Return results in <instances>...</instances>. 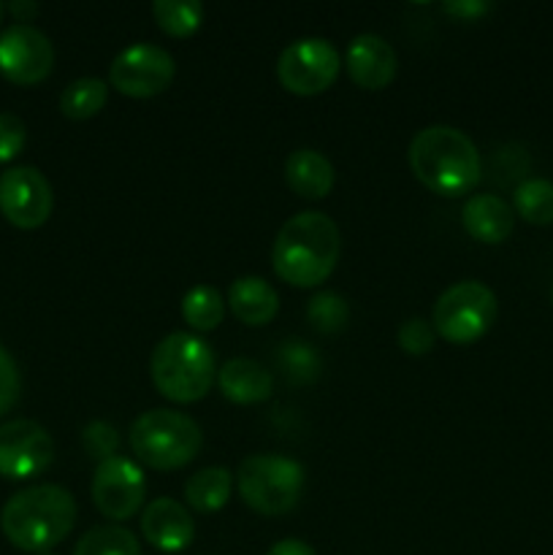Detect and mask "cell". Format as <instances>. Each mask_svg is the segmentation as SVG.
I'll return each instance as SVG.
<instances>
[{
  "label": "cell",
  "mask_w": 553,
  "mask_h": 555,
  "mask_svg": "<svg viewBox=\"0 0 553 555\" xmlns=\"http://www.w3.org/2000/svg\"><path fill=\"white\" fill-rule=\"evenodd\" d=\"M54 195L38 168L14 166L0 173V211L11 225L22 231L41 228L52 217Z\"/></svg>",
  "instance_id": "30bf717a"
},
{
  "label": "cell",
  "mask_w": 553,
  "mask_h": 555,
  "mask_svg": "<svg viewBox=\"0 0 553 555\" xmlns=\"http://www.w3.org/2000/svg\"><path fill=\"white\" fill-rule=\"evenodd\" d=\"M407 157L417 182L437 195H466L480 182V152L470 135L450 125L423 128Z\"/></svg>",
  "instance_id": "3957f363"
},
{
  "label": "cell",
  "mask_w": 553,
  "mask_h": 555,
  "mask_svg": "<svg viewBox=\"0 0 553 555\" xmlns=\"http://www.w3.org/2000/svg\"><path fill=\"white\" fill-rule=\"evenodd\" d=\"M41 555H52V553H41Z\"/></svg>",
  "instance_id": "d590c367"
},
{
  "label": "cell",
  "mask_w": 553,
  "mask_h": 555,
  "mask_svg": "<svg viewBox=\"0 0 553 555\" xmlns=\"http://www.w3.org/2000/svg\"><path fill=\"white\" fill-rule=\"evenodd\" d=\"M108 87L95 76H81L70 81L60 95V112L68 119H90L106 106Z\"/></svg>",
  "instance_id": "44dd1931"
},
{
  "label": "cell",
  "mask_w": 553,
  "mask_h": 555,
  "mask_svg": "<svg viewBox=\"0 0 553 555\" xmlns=\"http://www.w3.org/2000/svg\"><path fill=\"white\" fill-rule=\"evenodd\" d=\"M182 318L195 331H215L226 318V301L220 291L209 285H198L182 298Z\"/></svg>",
  "instance_id": "603a6c76"
},
{
  "label": "cell",
  "mask_w": 553,
  "mask_h": 555,
  "mask_svg": "<svg viewBox=\"0 0 553 555\" xmlns=\"http://www.w3.org/2000/svg\"><path fill=\"white\" fill-rule=\"evenodd\" d=\"M16 399H20V369L0 345V417L16 404Z\"/></svg>",
  "instance_id": "4dcf8cb0"
},
{
  "label": "cell",
  "mask_w": 553,
  "mask_h": 555,
  "mask_svg": "<svg viewBox=\"0 0 553 555\" xmlns=\"http://www.w3.org/2000/svg\"><path fill=\"white\" fill-rule=\"evenodd\" d=\"M54 461V442L36 421H9L0 426V475L5 480H30Z\"/></svg>",
  "instance_id": "7c38bea8"
},
{
  "label": "cell",
  "mask_w": 553,
  "mask_h": 555,
  "mask_svg": "<svg viewBox=\"0 0 553 555\" xmlns=\"http://www.w3.org/2000/svg\"><path fill=\"white\" fill-rule=\"evenodd\" d=\"M266 555H318V553H314L312 547L301 540H282V542H276V545H271Z\"/></svg>",
  "instance_id": "836d02e7"
},
{
  "label": "cell",
  "mask_w": 553,
  "mask_h": 555,
  "mask_svg": "<svg viewBox=\"0 0 553 555\" xmlns=\"http://www.w3.org/2000/svg\"><path fill=\"white\" fill-rule=\"evenodd\" d=\"M74 555H141V545L123 526H95L76 542Z\"/></svg>",
  "instance_id": "cb8c5ba5"
},
{
  "label": "cell",
  "mask_w": 553,
  "mask_h": 555,
  "mask_svg": "<svg viewBox=\"0 0 553 555\" xmlns=\"http://www.w3.org/2000/svg\"><path fill=\"white\" fill-rule=\"evenodd\" d=\"M497 320V296L483 282L466 280L448 287L434 304L432 325L450 345H472L491 331Z\"/></svg>",
  "instance_id": "52a82bcc"
},
{
  "label": "cell",
  "mask_w": 553,
  "mask_h": 555,
  "mask_svg": "<svg viewBox=\"0 0 553 555\" xmlns=\"http://www.w3.org/2000/svg\"><path fill=\"white\" fill-rule=\"evenodd\" d=\"M307 320L320 331V334H339L350 323V307L336 293H318L312 301L307 304Z\"/></svg>",
  "instance_id": "4316f807"
},
{
  "label": "cell",
  "mask_w": 553,
  "mask_h": 555,
  "mask_svg": "<svg viewBox=\"0 0 553 555\" xmlns=\"http://www.w3.org/2000/svg\"><path fill=\"white\" fill-rule=\"evenodd\" d=\"M345 68L361 90H385L396 79L399 60H396L394 47L383 36L363 33V36L352 38L347 47Z\"/></svg>",
  "instance_id": "5bb4252c"
},
{
  "label": "cell",
  "mask_w": 553,
  "mask_h": 555,
  "mask_svg": "<svg viewBox=\"0 0 553 555\" xmlns=\"http://www.w3.org/2000/svg\"><path fill=\"white\" fill-rule=\"evenodd\" d=\"M399 347L410 356H426L434 347V325H428V320L412 318L407 323H401L399 328Z\"/></svg>",
  "instance_id": "f1b7e54d"
},
{
  "label": "cell",
  "mask_w": 553,
  "mask_h": 555,
  "mask_svg": "<svg viewBox=\"0 0 553 555\" xmlns=\"http://www.w3.org/2000/svg\"><path fill=\"white\" fill-rule=\"evenodd\" d=\"M551 298H553V287H551Z\"/></svg>",
  "instance_id": "8d00e7d4"
},
{
  "label": "cell",
  "mask_w": 553,
  "mask_h": 555,
  "mask_svg": "<svg viewBox=\"0 0 553 555\" xmlns=\"http://www.w3.org/2000/svg\"><path fill=\"white\" fill-rule=\"evenodd\" d=\"M276 363L293 385L314 383L323 372V358L307 341H285L276 352Z\"/></svg>",
  "instance_id": "484cf974"
},
{
  "label": "cell",
  "mask_w": 553,
  "mask_h": 555,
  "mask_svg": "<svg viewBox=\"0 0 553 555\" xmlns=\"http://www.w3.org/2000/svg\"><path fill=\"white\" fill-rule=\"evenodd\" d=\"M3 14H5V5L0 3V20H3Z\"/></svg>",
  "instance_id": "e575fe53"
},
{
  "label": "cell",
  "mask_w": 553,
  "mask_h": 555,
  "mask_svg": "<svg viewBox=\"0 0 553 555\" xmlns=\"http://www.w3.org/2000/svg\"><path fill=\"white\" fill-rule=\"evenodd\" d=\"M54 68V47L38 27L11 25L0 33V74L22 87L38 85Z\"/></svg>",
  "instance_id": "4fadbf2b"
},
{
  "label": "cell",
  "mask_w": 553,
  "mask_h": 555,
  "mask_svg": "<svg viewBox=\"0 0 553 555\" xmlns=\"http://www.w3.org/2000/svg\"><path fill=\"white\" fill-rule=\"evenodd\" d=\"M177 65L163 47L133 43L108 65V85L128 98H155L173 81Z\"/></svg>",
  "instance_id": "9c48e42d"
},
{
  "label": "cell",
  "mask_w": 553,
  "mask_h": 555,
  "mask_svg": "<svg viewBox=\"0 0 553 555\" xmlns=\"http://www.w3.org/2000/svg\"><path fill=\"white\" fill-rule=\"evenodd\" d=\"M342 57L325 38H298L282 49L276 60V79L293 95H320L336 81Z\"/></svg>",
  "instance_id": "ba28073f"
},
{
  "label": "cell",
  "mask_w": 553,
  "mask_h": 555,
  "mask_svg": "<svg viewBox=\"0 0 553 555\" xmlns=\"http://www.w3.org/2000/svg\"><path fill=\"white\" fill-rule=\"evenodd\" d=\"M493 5L486 3V0H455V3H442L445 14H450L459 22H475L480 20L483 14H488Z\"/></svg>",
  "instance_id": "1f68e13d"
},
{
  "label": "cell",
  "mask_w": 553,
  "mask_h": 555,
  "mask_svg": "<svg viewBox=\"0 0 553 555\" xmlns=\"http://www.w3.org/2000/svg\"><path fill=\"white\" fill-rule=\"evenodd\" d=\"M239 496L258 515H287L304 491V466L285 455H249L236 469Z\"/></svg>",
  "instance_id": "8992f818"
},
{
  "label": "cell",
  "mask_w": 553,
  "mask_h": 555,
  "mask_svg": "<svg viewBox=\"0 0 553 555\" xmlns=\"http://www.w3.org/2000/svg\"><path fill=\"white\" fill-rule=\"evenodd\" d=\"M81 448H85L87 455L95 459L98 464L106 459H114L119 448V431L106 421L87 423L85 431H81Z\"/></svg>",
  "instance_id": "83f0119b"
},
{
  "label": "cell",
  "mask_w": 553,
  "mask_h": 555,
  "mask_svg": "<svg viewBox=\"0 0 553 555\" xmlns=\"http://www.w3.org/2000/svg\"><path fill=\"white\" fill-rule=\"evenodd\" d=\"M287 188L304 201H323L334 190V166L318 150L291 152L285 163Z\"/></svg>",
  "instance_id": "d6986e66"
},
{
  "label": "cell",
  "mask_w": 553,
  "mask_h": 555,
  "mask_svg": "<svg viewBox=\"0 0 553 555\" xmlns=\"http://www.w3.org/2000/svg\"><path fill=\"white\" fill-rule=\"evenodd\" d=\"M76 499L60 486H33L14 493L0 513L5 540L25 553H47L74 531Z\"/></svg>",
  "instance_id": "7a4b0ae2"
},
{
  "label": "cell",
  "mask_w": 553,
  "mask_h": 555,
  "mask_svg": "<svg viewBox=\"0 0 553 555\" xmlns=\"http://www.w3.org/2000/svg\"><path fill=\"white\" fill-rule=\"evenodd\" d=\"M339 255L342 236L336 222L323 211H301L293 215L276 233L271 266L287 285L318 287L334 274Z\"/></svg>",
  "instance_id": "6da1fadb"
},
{
  "label": "cell",
  "mask_w": 553,
  "mask_h": 555,
  "mask_svg": "<svg viewBox=\"0 0 553 555\" xmlns=\"http://www.w3.org/2000/svg\"><path fill=\"white\" fill-rule=\"evenodd\" d=\"M141 534L155 551L182 553L193 542L195 526L182 504L173 499H155L141 513Z\"/></svg>",
  "instance_id": "9a60e30c"
},
{
  "label": "cell",
  "mask_w": 553,
  "mask_h": 555,
  "mask_svg": "<svg viewBox=\"0 0 553 555\" xmlns=\"http://www.w3.org/2000/svg\"><path fill=\"white\" fill-rule=\"evenodd\" d=\"M515 211L531 225L553 222V182L548 179H526L515 188Z\"/></svg>",
  "instance_id": "d4e9b609"
},
{
  "label": "cell",
  "mask_w": 553,
  "mask_h": 555,
  "mask_svg": "<svg viewBox=\"0 0 553 555\" xmlns=\"http://www.w3.org/2000/svg\"><path fill=\"white\" fill-rule=\"evenodd\" d=\"M150 374L157 393L173 404H193L211 390L217 379L215 352L193 334H168L157 341L150 358Z\"/></svg>",
  "instance_id": "277c9868"
},
{
  "label": "cell",
  "mask_w": 553,
  "mask_h": 555,
  "mask_svg": "<svg viewBox=\"0 0 553 555\" xmlns=\"http://www.w3.org/2000/svg\"><path fill=\"white\" fill-rule=\"evenodd\" d=\"M130 448L136 459L157 472L188 466L201 453L204 434L190 415L177 410H150L130 426Z\"/></svg>",
  "instance_id": "5b68a950"
},
{
  "label": "cell",
  "mask_w": 553,
  "mask_h": 555,
  "mask_svg": "<svg viewBox=\"0 0 553 555\" xmlns=\"http://www.w3.org/2000/svg\"><path fill=\"white\" fill-rule=\"evenodd\" d=\"M233 491V475L226 466H209V469L195 472L184 486V499L195 513H217L228 504Z\"/></svg>",
  "instance_id": "ffe728a7"
},
{
  "label": "cell",
  "mask_w": 553,
  "mask_h": 555,
  "mask_svg": "<svg viewBox=\"0 0 553 555\" xmlns=\"http://www.w3.org/2000/svg\"><path fill=\"white\" fill-rule=\"evenodd\" d=\"M152 14L166 36L188 38L204 22V3L198 0H155Z\"/></svg>",
  "instance_id": "7402d4cb"
},
{
  "label": "cell",
  "mask_w": 553,
  "mask_h": 555,
  "mask_svg": "<svg viewBox=\"0 0 553 555\" xmlns=\"http://www.w3.org/2000/svg\"><path fill=\"white\" fill-rule=\"evenodd\" d=\"M146 496V477L130 459L101 461L92 477V502L108 520H128L141 509Z\"/></svg>",
  "instance_id": "8fae6325"
},
{
  "label": "cell",
  "mask_w": 553,
  "mask_h": 555,
  "mask_svg": "<svg viewBox=\"0 0 553 555\" xmlns=\"http://www.w3.org/2000/svg\"><path fill=\"white\" fill-rule=\"evenodd\" d=\"M228 307L244 325H269L280 312V296L263 276H239L228 291Z\"/></svg>",
  "instance_id": "ac0fdd59"
},
{
  "label": "cell",
  "mask_w": 553,
  "mask_h": 555,
  "mask_svg": "<svg viewBox=\"0 0 553 555\" xmlns=\"http://www.w3.org/2000/svg\"><path fill=\"white\" fill-rule=\"evenodd\" d=\"M217 385H220V393L228 401L239 406H249L269 399L271 390H274V377H271L269 369L249 361V358H231L217 372Z\"/></svg>",
  "instance_id": "e0dca14e"
},
{
  "label": "cell",
  "mask_w": 553,
  "mask_h": 555,
  "mask_svg": "<svg viewBox=\"0 0 553 555\" xmlns=\"http://www.w3.org/2000/svg\"><path fill=\"white\" fill-rule=\"evenodd\" d=\"M5 11L14 14L16 25H27V22L38 14V3H33V0H11V3L5 5Z\"/></svg>",
  "instance_id": "d6a6232c"
},
{
  "label": "cell",
  "mask_w": 553,
  "mask_h": 555,
  "mask_svg": "<svg viewBox=\"0 0 553 555\" xmlns=\"http://www.w3.org/2000/svg\"><path fill=\"white\" fill-rule=\"evenodd\" d=\"M27 130L16 114L0 112V163H11L25 150Z\"/></svg>",
  "instance_id": "f546056e"
},
{
  "label": "cell",
  "mask_w": 553,
  "mask_h": 555,
  "mask_svg": "<svg viewBox=\"0 0 553 555\" xmlns=\"http://www.w3.org/2000/svg\"><path fill=\"white\" fill-rule=\"evenodd\" d=\"M461 222H464V231L470 233L475 242L483 244H502L504 238H510L515 228V215L510 209L507 201H502L499 195L483 193L472 195L464 204L461 211Z\"/></svg>",
  "instance_id": "2e32d148"
}]
</instances>
